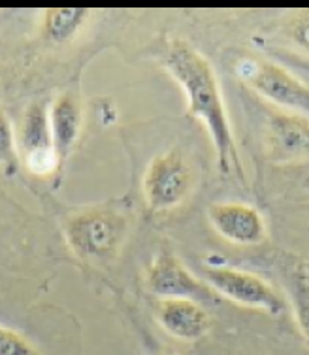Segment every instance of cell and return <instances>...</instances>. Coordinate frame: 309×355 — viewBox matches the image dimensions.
<instances>
[{
  "label": "cell",
  "mask_w": 309,
  "mask_h": 355,
  "mask_svg": "<svg viewBox=\"0 0 309 355\" xmlns=\"http://www.w3.org/2000/svg\"><path fill=\"white\" fill-rule=\"evenodd\" d=\"M161 63L185 92L190 114L199 119L208 129L221 173L236 171L242 175L240 156L210 62L188 42L174 40L167 44Z\"/></svg>",
  "instance_id": "cell-1"
},
{
  "label": "cell",
  "mask_w": 309,
  "mask_h": 355,
  "mask_svg": "<svg viewBox=\"0 0 309 355\" xmlns=\"http://www.w3.org/2000/svg\"><path fill=\"white\" fill-rule=\"evenodd\" d=\"M128 219L111 207H89L72 213L63 222V236L71 252L86 263L113 259L128 234Z\"/></svg>",
  "instance_id": "cell-2"
},
{
  "label": "cell",
  "mask_w": 309,
  "mask_h": 355,
  "mask_svg": "<svg viewBox=\"0 0 309 355\" xmlns=\"http://www.w3.org/2000/svg\"><path fill=\"white\" fill-rule=\"evenodd\" d=\"M237 73L261 98L309 119V87L283 67L247 58L237 63Z\"/></svg>",
  "instance_id": "cell-3"
},
{
  "label": "cell",
  "mask_w": 309,
  "mask_h": 355,
  "mask_svg": "<svg viewBox=\"0 0 309 355\" xmlns=\"http://www.w3.org/2000/svg\"><path fill=\"white\" fill-rule=\"evenodd\" d=\"M194 175L186 157L177 150L158 155L143 177V193L153 211H168L181 205L191 192Z\"/></svg>",
  "instance_id": "cell-4"
},
{
  "label": "cell",
  "mask_w": 309,
  "mask_h": 355,
  "mask_svg": "<svg viewBox=\"0 0 309 355\" xmlns=\"http://www.w3.org/2000/svg\"><path fill=\"white\" fill-rule=\"evenodd\" d=\"M204 279L215 293L227 300L252 309L279 315L284 311V300L274 286L254 273L233 267H208Z\"/></svg>",
  "instance_id": "cell-5"
},
{
  "label": "cell",
  "mask_w": 309,
  "mask_h": 355,
  "mask_svg": "<svg viewBox=\"0 0 309 355\" xmlns=\"http://www.w3.org/2000/svg\"><path fill=\"white\" fill-rule=\"evenodd\" d=\"M146 285L152 294L164 298H182L197 303H218L221 297L197 279L181 259L168 249L159 252L146 270Z\"/></svg>",
  "instance_id": "cell-6"
},
{
  "label": "cell",
  "mask_w": 309,
  "mask_h": 355,
  "mask_svg": "<svg viewBox=\"0 0 309 355\" xmlns=\"http://www.w3.org/2000/svg\"><path fill=\"white\" fill-rule=\"evenodd\" d=\"M20 143L23 161L29 173L35 175H50L62 170L53 146L49 107L44 102H35L26 110Z\"/></svg>",
  "instance_id": "cell-7"
},
{
  "label": "cell",
  "mask_w": 309,
  "mask_h": 355,
  "mask_svg": "<svg viewBox=\"0 0 309 355\" xmlns=\"http://www.w3.org/2000/svg\"><path fill=\"white\" fill-rule=\"evenodd\" d=\"M208 214L215 231L233 245L256 246L265 240V218L252 205L217 202L210 205Z\"/></svg>",
  "instance_id": "cell-8"
},
{
  "label": "cell",
  "mask_w": 309,
  "mask_h": 355,
  "mask_svg": "<svg viewBox=\"0 0 309 355\" xmlns=\"http://www.w3.org/2000/svg\"><path fill=\"white\" fill-rule=\"evenodd\" d=\"M156 320L174 339L197 342L210 331V316L203 304L182 298H164L156 307Z\"/></svg>",
  "instance_id": "cell-9"
},
{
  "label": "cell",
  "mask_w": 309,
  "mask_h": 355,
  "mask_svg": "<svg viewBox=\"0 0 309 355\" xmlns=\"http://www.w3.org/2000/svg\"><path fill=\"white\" fill-rule=\"evenodd\" d=\"M49 117L54 150L63 168L83 130V104L80 98L72 92L62 93L49 107Z\"/></svg>",
  "instance_id": "cell-10"
},
{
  "label": "cell",
  "mask_w": 309,
  "mask_h": 355,
  "mask_svg": "<svg viewBox=\"0 0 309 355\" xmlns=\"http://www.w3.org/2000/svg\"><path fill=\"white\" fill-rule=\"evenodd\" d=\"M272 150L279 161L309 157V119L296 114H276L270 120Z\"/></svg>",
  "instance_id": "cell-11"
},
{
  "label": "cell",
  "mask_w": 309,
  "mask_h": 355,
  "mask_svg": "<svg viewBox=\"0 0 309 355\" xmlns=\"http://www.w3.org/2000/svg\"><path fill=\"white\" fill-rule=\"evenodd\" d=\"M89 8H53L45 12L42 31L53 44H67L90 18Z\"/></svg>",
  "instance_id": "cell-12"
},
{
  "label": "cell",
  "mask_w": 309,
  "mask_h": 355,
  "mask_svg": "<svg viewBox=\"0 0 309 355\" xmlns=\"http://www.w3.org/2000/svg\"><path fill=\"white\" fill-rule=\"evenodd\" d=\"M290 297L297 324L309 342V273L305 267H297L290 275Z\"/></svg>",
  "instance_id": "cell-13"
},
{
  "label": "cell",
  "mask_w": 309,
  "mask_h": 355,
  "mask_svg": "<svg viewBox=\"0 0 309 355\" xmlns=\"http://www.w3.org/2000/svg\"><path fill=\"white\" fill-rule=\"evenodd\" d=\"M0 355H42L33 343L9 327L0 324Z\"/></svg>",
  "instance_id": "cell-14"
},
{
  "label": "cell",
  "mask_w": 309,
  "mask_h": 355,
  "mask_svg": "<svg viewBox=\"0 0 309 355\" xmlns=\"http://www.w3.org/2000/svg\"><path fill=\"white\" fill-rule=\"evenodd\" d=\"M0 164L11 174L15 171L18 164L12 130L9 126V121L2 113H0Z\"/></svg>",
  "instance_id": "cell-15"
},
{
  "label": "cell",
  "mask_w": 309,
  "mask_h": 355,
  "mask_svg": "<svg viewBox=\"0 0 309 355\" xmlns=\"http://www.w3.org/2000/svg\"><path fill=\"white\" fill-rule=\"evenodd\" d=\"M290 35L301 49L309 51V9L299 11L290 27Z\"/></svg>",
  "instance_id": "cell-16"
},
{
  "label": "cell",
  "mask_w": 309,
  "mask_h": 355,
  "mask_svg": "<svg viewBox=\"0 0 309 355\" xmlns=\"http://www.w3.org/2000/svg\"><path fill=\"white\" fill-rule=\"evenodd\" d=\"M156 355H183V354L177 352V351H170V349H167V351H161V352H158Z\"/></svg>",
  "instance_id": "cell-17"
}]
</instances>
